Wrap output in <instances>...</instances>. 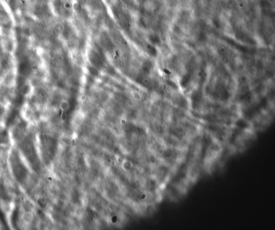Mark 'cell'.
<instances>
[{
	"label": "cell",
	"instance_id": "cell-1",
	"mask_svg": "<svg viewBox=\"0 0 275 230\" xmlns=\"http://www.w3.org/2000/svg\"><path fill=\"white\" fill-rule=\"evenodd\" d=\"M222 146L216 140H212L211 142L201 151L203 166L207 171H210L211 168L222 154Z\"/></svg>",
	"mask_w": 275,
	"mask_h": 230
},
{
	"label": "cell",
	"instance_id": "cell-2",
	"mask_svg": "<svg viewBox=\"0 0 275 230\" xmlns=\"http://www.w3.org/2000/svg\"><path fill=\"white\" fill-rule=\"evenodd\" d=\"M12 170L14 175L17 179L20 182H23L27 175V171L26 168L22 164L18 154L14 153L12 156Z\"/></svg>",
	"mask_w": 275,
	"mask_h": 230
},
{
	"label": "cell",
	"instance_id": "cell-3",
	"mask_svg": "<svg viewBox=\"0 0 275 230\" xmlns=\"http://www.w3.org/2000/svg\"><path fill=\"white\" fill-rule=\"evenodd\" d=\"M202 95L201 92L198 90H195L193 91L191 94V103L193 108L194 109H197L201 104Z\"/></svg>",
	"mask_w": 275,
	"mask_h": 230
},
{
	"label": "cell",
	"instance_id": "cell-4",
	"mask_svg": "<svg viewBox=\"0 0 275 230\" xmlns=\"http://www.w3.org/2000/svg\"><path fill=\"white\" fill-rule=\"evenodd\" d=\"M191 80V77L190 75L187 74L183 75L181 77L179 82V84L181 85V88L182 89H185L189 85L190 82Z\"/></svg>",
	"mask_w": 275,
	"mask_h": 230
},
{
	"label": "cell",
	"instance_id": "cell-5",
	"mask_svg": "<svg viewBox=\"0 0 275 230\" xmlns=\"http://www.w3.org/2000/svg\"><path fill=\"white\" fill-rule=\"evenodd\" d=\"M9 140V134L6 130L0 131V144H6Z\"/></svg>",
	"mask_w": 275,
	"mask_h": 230
},
{
	"label": "cell",
	"instance_id": "cell-6",
	"mask_svg": "<svg viewBox=\"0 0 275 230\" xmlns=\"http://www.w3.org/2000/svg\"><path fill=\"white\" fill-rule=\"evenodd\" d=\"M4 114H5V109H4L3 107L0 105V122H1L2 117L4 115Z\"/></svg>",
	"mask_w": 275,
	"mask_h": 230
}]
</instances>
